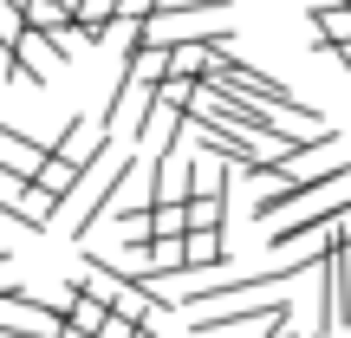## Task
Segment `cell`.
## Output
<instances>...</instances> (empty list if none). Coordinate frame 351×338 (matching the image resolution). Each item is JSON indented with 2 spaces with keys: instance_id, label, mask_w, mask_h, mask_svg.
I'll return each instance as SVG.
<instances>
[{
  "instance_id": "obj_12",
  "label": "cell",
  "mask_w": 351,
  "mask_h": 338,
  "mask_svg": "<svg viewBox=\"0 0 351 338\" xmlns=\"http://www.w3.org/2000/svg\"><path fill=\"white\" fill-rule=\"evenodd\" d=\"M20 33H26V7H20V0H0V39L20 46Z\"/></svg>"
},
{
  "instance_id": "obj_5",
  "label": "cell",
  "mask_w": 351,
  "mask_h": 338,
  "mask_svg": "<svg viewBox=\"0 0 351 338\" xmlns=\"http://www.w3.org/2000/svg\"><path fill=\"white\" fill-rule=\"evenodd\" d=\"M182 130H189V111H176V104L156 98L150 111L137 117V150H150V163H156V156L176 150V137H182Z\"/></svg>"
},
{
  "instance_id": "obj_7",
  "label": "cell",
  "mask_w": 351,
  "mask_h": 338,
  "mask_svg": "<svg viewBox=\"0 0 351 338\" xmlns=\"http://www.w3.org/2000/svg\"><path fill=\"white\" fill-rule=\"evenodd\" d=\"M306 26H313L319 52H339V46H351V0H319V7L306 13Z\"/></svg>"
},
{
  "instance_id": "obj_11",
  "label": "cell",
  "mask_w": 351,
  "mask_h": 338,
  "mask_svg": "<svg viewBox=\"0 0 351 338\" xmlns=\"http://www.w3.org/2000/svg\"><path fill=\"white\" fill-rule=\"evenodd\" d=\"M228 221V195H189V228H221Z\"/></svg>"
},
{
  "instance_id": "obj_1",
  "label": "cell",
  "mask_w": 351,
  "mask_h": 338,
  "mask_svg": "<svg viewBox=\"0 0 351 338\" xmlns=\"http://www.w3.org/2000/svg\"><path fill=\"white\" fill-rule=\"evenodd\" d=\"M137 169H143L137 156H98V163L78 176V189L59 202V208H65V234H72V241H85V234H91V221H104V215H111L117 189H124Z\"/></svg>"
},
{
  "instance_id": "obj_6",
  "label": "cell",
  "mask_w": 351,
  "mask_h": 338,
  "mask_svg": "<svg viewBox=\"0 0 351 338\" xmlns=\"http://www.w3.org/2000/svg\"><path fill=\"white\" fill-rule=\"evenodd\" d=\"M78 176H85V163H72V156L46 150V156H39V169H33V189H39L46 202H52V208H59V202H65V195L78 189Z\"/></svg>"
},
{
  "instance_id": "obj_3",
  "label": "cell",
  "mask_w": 351,
  "mask_h": 338,
  "mask_svg": "<svg viewBox=\"0 0 351 338\" xmlns=\"http://www.w3.org/2000/svg\"><path fill=\"white\" fill-rule=\"evenodd\" d=\"M13 52H20V78H26V85H46L59 65H72V46H65L59 33H39V26H26Z\"/></svg>"
},
{
  "instance_id": "obj_2",
  "label": "cell",
  "mask_w": 351,
  "mask_h": 338,
  "mask_svg": "<svg viewBox=\"0 0 351 338\" xmlns=\"http://www.w3.org/2000/svg\"><path fill=\"white\" fill-rule=\"evenodd\" d=\"M78 287H85V293H98V300H104V306H117V313L143 319V326L169 313V300H163V293H150V280H137V274H117L111 261H91L85 274H78Z\"/></svg>"
},
{
  "instance_id": "obj_14",
  "label": "cell",
  "mask_w": 351,
  "mask_h": 338,
  "mask_svg": "<svg viewBox=\"0 0 351 338\" xmlns=\"http://www.w3.org/2000/svg\"><path fill=\"white\" fill-rule=\"evenodd\" d=\"M332 59H339V65H345V78H351V46H339V52H332Z\"/></svg>"
},
{
  "instance_id": "obj_8",
  "label": "cell",
  "mask_w": 351,
  "mask_h": 338,
  "mask_svg": "<svg viewBox=\"0 0 351 338\" xmlns=\"http://www.w3.org/2000/svg\"><path fill=\"white\" fill-rule=\"evenodd\" d=\"M26 7V26H39V33H72L78 26V0H20Z\"/></svg>"
},
{
  "instance_id": "obj_9",
  "label": "cell",
  "mask_w": 351,
  "mask_h": 338,
  "mask_svg": "<svg viewBox=\"0 0 351 338\" xmlns=\"http://www.w3.org/2000/svg\"><path fill=\"white\" fill-rule=\"evenodd\" d=\"M52 143H39V137H26L20 124H7V117H0V156H7V163H20L26 176L39 169V156H46Z\"/></svg>"
},
{
  "instance_id": "obj_4",
  "label": "cell",
  "mask_w": 351,
  "mask_h": 338,
  "mask_svg": "<svg viewBox=\"0 0 351 338\" xmlns=\"http://www.w3.org/2000/svg\"><path fill=\"white\" fill-rule=\"evenodd\" d=\"M104 143H111V117H104V111H78L72 117V124H65V137L59 143H52V150H59V156H72V163H98V156H104Z\"/></svg>"
},
{
  "instance_id": "obj_13",
  "label": "cell",
  "mask_w": 351,
  "mask_h": 338,
  "mask_svg": "<svg viewBox=\"0 0 351 338\" xmlns=\"http://www.w3.org/2000/svg\"><path fill=\"white\" fill-rule=\"evenodd\" d=\"M0 78H20V52H13L7 39H0Z\"/></svg>"
},
{
  "instance_id": "obj_16",
  "label": "cell",
  "mask_w": 351,
  "mask_h": 338,
  "mask_svg": "<svg viewBox=\"0 0 351 338\" xmlns=\"http://www.w3.org/2000/svg\"><path fill=\"white\" fill-rule=\"evenodd\" d=\"M0 267H7V248H0Z\"/></svg>"
},
{
  "instance_id": "obj_17",
  "label": "cell",
  "mask_w": 351,
  "mask_h": 338,
  "mask_svg": "<svg viewBox=\"0 0 351 338\" xmlns=\"http://www.w3.org/2000/svg\"><path fill=\"white\" fill-rule=\"evenodd\" d=\"M319 338H332V332H319Z\"/></svg>"
},
{
  "instance_id": "obj_10",
  "label": "cell",
  "mask_w": 351,
  "mask_h": 338,
  "mask_svg": "<svg viewBox=\"0 0 351 338\" xmlns=\"http://www.w3.org/2000/svg\"><path fill=\"white\" fill-rule=\"evenodd\" d=\"M182 254H189V274H202V267H221V261H228L221 228H189V234H182Z\"/></svg>"
},
{
  "instance_id": "obj_15",
  "label": "cell",
  "mask_w": 351,
  "mask_h": 338,
  "mask_svg": "<svg viewBox=\"0 0 351 338\" xmlns=\"http://www.w3.org/2000/svg\"><path fill=\"white\" fill-rule=\"evenodd\" d=\"M59 338H91V332H78V326H65V332H59Z\"/></svg>"
}]
</instances>
